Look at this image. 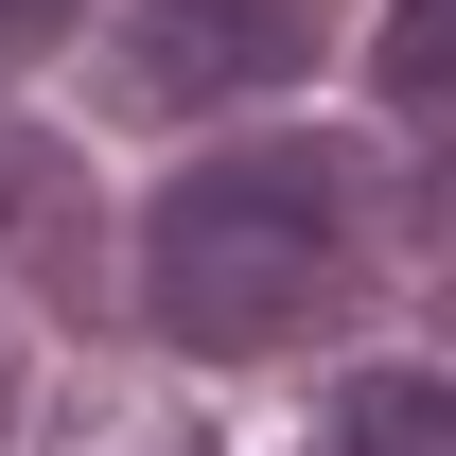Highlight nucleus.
Returning <instances> with one entry per match:
<instances>
[{"instance_id":"f257e3e1","label":"nucleus","mask_w":456,"mask_h":456,"mask_svg":"<svg viewBox=\"0 0 456 456\" xmlns=\"http://www.w3.org/2000/svg\"><path fill=\"white\" fill-rule=\"evenodd\" d=\"M334 159H211L141 228V316L175 351H264L298 334V298H334Z\"/></svg>"},{"instance_id":"f03ea898","label":"nucleus","mask_w":456,"mask_h":456,"mask_svg":"<svg viewBox=\"0 0 456 456\" xmlns=\"http://www.w3.org/2000/svg\"><path fill=\"white\" fill-rule=\"evenodd\" d=\"M298 53H316L298 0H141V18H123V88H141V106H246V88H281Z\"/></svg>"},{"instance_id":"7ed1b4c3","label":"nucleus","mask_w":456,"mask_h":456,"mask_svg":"<svg viewBox=\"0 0 456 456\" xmlns=\"http://www.w3.org/2000/svg\"><path fill=\"white\" fill-rule=\"evenodd\" d=\"M351 456H456V369H369V387L334 403Z\"/></svg>"},{"instance_id":"20e7f679","label":"nucleus","mask_w":456,"mask_h":456,"mask_svg":"<svg viewBox=\"0 0 456 456\" xmlns=\"http://www.w3.org/2000/svg\"><path fill=\"white\" fill-rule=\"evenodd\" d=\"M387 106H456V0H387V53H369Z\"/></svg>"},{"instance_id":"39448f33","label":"nucleus","mask_w":456,"mask_h":456,"mask_svg":"<svg viewBox=\"0 0 456 456\" xmlns=\"http://www.w3.org/2000/svg\"><path fill=\"white\" fill-rule=\"evenodd\" d=\"M70 18H88V0H0V70H18V53H53Z\"/></svg>"}]
</instances>
